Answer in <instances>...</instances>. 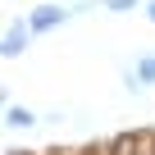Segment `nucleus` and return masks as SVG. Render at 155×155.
<instances>
[{
	"mask_svg": "<svg viewBox=\"0 0 155 155\" xmlns=\"http://www.w3.org/2000/svg\"><path fill=\"white\" fill-rule=\"evenodd\" d=\"M73 14H78V9H64V5H37V9L28 14V23H32V32L41 37V32H55V28H64Z\"/></svg>",
	"mask_w": 155,
	"mask_h": 155,
	"instance_id": "nucleus-1",
	"label": "nucleus"
},
{
	"mask_svg": "<svg viewBox=\"0 0 155 155\" xmlns=\"http://www.w3.org/2000/svg\"><path fill=\"white\" fill-rule=\"evenodd\" d=\"M32 37H37V32H32L28 18H23V23H9V28H5V41H0V55H5V59H18Z\"/></svg>",
	"mask_w": 155,
	"mask_h": 155,
	"instance_id": "nucleus-2",
	"label": "nucleus"
},
{
	"mask_svg": "<svg viewBox=\"0 0 155 155\" xmlns=\"http://www.w3.org/2000/svg\"><path fill=\"white\" fill-rule=\"evenodd\" d=\"M5 128H37V114L28 105H5Z\"/></svg>",
	"mask_w": 155,
	"mask_h": 155,
	"instance_id": "nucleus-3",
	"label": "nucleus"
},
{
	"mask_svg": "<svg viewBox=\"0 0 155 155\" xmlns=\"http://www.w3.org/2000/svg\"><path fill=\"white\" fill-rule=\"evenodd\" d=\"M132 68H137V78H141V82L150 87V82H155V50H146V55H137V64H132Z\"/></svg>",
	"mask_w": 155,
	"mask_h": 155,
	"instance_id": "nucleus-4",
	"label": "nucleus"
},
{
	"mask_svg": "<svg viewBox=\"0 0 155 155\" xmlns=\"http://www.w3.org/2000/svg\"><path fill=\"white\" fill-rule=\"evenodd\" d=\"M101 5L110 14H132V9H141V0H101Z\"/></svg>",
	"mask_w": 155,
	"mask_h": 155,
	"instance_id": "nucleus-5",
	"label": "nucleus"
},
{
	"mask_svg": "<svg viewBox=\"0 0 155 155\" xmlns=\"http://www.w3.org/2000/svg\"><path fill=\"white\" fill-rule=\"evenodd\" d=\"M123 87H128V96H141V91H146V82L137 78V68H128V73H123Z\"/></svg>",
	"mask_w": 155,
	"mask_h": 155,
	"instance_id": "nucleus-6",
	"label": "nucleus"
},
{
	"mask_svg": "<svg viewBox=\"0 0 155 155\" xmlns=\"http://www.w3.org/2000/svg\"><path fill=\"white\" fill-rule=\"evenodd\" d=\"M141 14H146V18L155 23V0H146V5H141Z\"/></svg>",
	"mask_w": 155,
	"mask_h": 155,
	"instance_id": "nucleus-7",
	"label": "nucleus"
}]
</instances>
